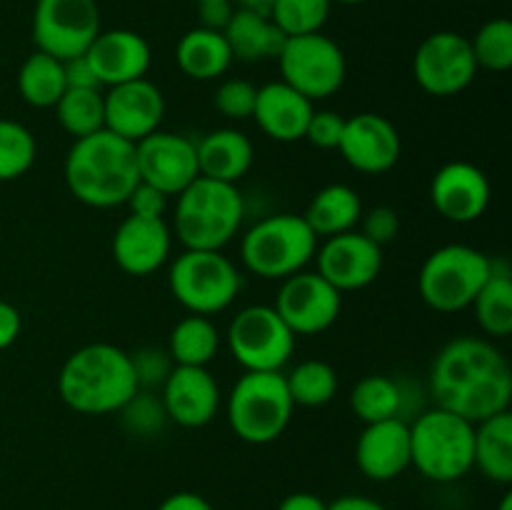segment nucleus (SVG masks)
Masks as SVG:
<instances>
[{"label": "nucleus", "instance_id": "obj_23", "mask_svg": "<svg viewBox=\"0 0 512 510\" xmlns=\"http://www.w3.org/2000/svg\"><path fill=\"white\" fill-rule=\"evenodd\" d=\"M355 463L370 480H395L410 468V423L400 418L368 423L355 445Z\"/></svg>", "mask_w": 512, "mask_h": 510}, {"label": "nucleus", "instance_id": "obj_10", "mask_svg": "<svg viewBox=\"0 0 512 510\" xmlns=\"http://www.w3.org/2000/svg\"><path fill=\"white\" fill-rule=\"evenodd\" d=\"M283 83L315 103L338 93L348 75L343 48L323 33L293 35L278 55Z\"/></svg>", "mask_w": 512, "mask_h": 510}, {"label": "nucleus", "instance_id": "obj_37", "mask_svg": "<svg viewBox=\"0 0 512 510\" xmlns=\"http://www.w3.org/2000/svg\"><path fill=\"white\" fill-rule=\"evenodd\" d=\"M330 8H333V0H275L270 20L288 38L323 33V25L330 18Z\"/></svg>", "mask_w": 512, "mask_h": 510}, {"label": "nucleus", "instance_id": "obj_32", "mask_svg": "<svg viewBox=\"0 0 512 510\" xmlns=\"http://www.w3.org/2000/svg\"><path fill=\"white\" fill-rule=\"evenodd\" d=\"M350 408L365 425L390 418L403 420V385L390 375H365L350 393Z\"/></svg>", "mask_w": 512, "mask_h": 510}, {"label": "nucleus", "instance_id": "obj_49", "mask_svg": "<svg viewBox=\"0 0 512 510\" xmlns=\"http://www.w3.org/2000/svg\"><path fill=\"white\" fill-rule=\"evenodd\" d=\"M278 510H328V503L313 493H290L280 500Z\"/></svg>", "mask_w": 512, "mask_h": 510}, {"label": "nucleus", "instance_id": "obj_42", "mask_svg": "<svg viewBox=\"0 0 512 510\" xmlns=\"http://www.w3.org/2000/svg\"><path fill=\"white\" fill-rule=\"evenodd\" d=\"M360 233L375 245H388L398 238L400 233V215L390 205H375V208L363 210L360 215Z\"/></svg>", "mask_w": 512, "mask_h": 510}, {"label": "nucleus", "instance_id": "obj_1", "mask_svg": "<svg viewBox=\"0 0 512 510\" xmlns=\"http://www.w3.org/2000/svg\"><path fill=\"white\" fill-rule=\"evenodd\" d=\"M433 405L470 423L510 410L512 370L503 350L485 338L460 335L438 350L428 370Z\"/></svg>", "mask_w": 512, "mask_h": 510}, {"label": "nucleus", "instance_id": "obj_12", "mask_svg": "<svg viewBox=\"0 0 512 510\" xmlns=\"http://www.w3.org/2000/svg\"><path fill=\"white\" fill-rule=\"evenodd\" d=\"M100 33L98 0H38L33 10V40L40 53L58 60L85 55Z\"/></svg>", "mask_w": 512, "mask_h": 510}, {"label": "nucleus", "instance_id": "obj_28", "mask_svg": "<svg viewBox=\"0 0 512 510\" xmlns=\"http://www.w3.org/2000/svg\"><path fill=\"white\" fill-rule=\"evenodd\" d=\"M363 200L358 190L345 183H330L313 195L305 208L303 218L315 233V238H333V235L355 230L363 215Z\"/></svg>", "mask_w": 512, "mask_h": 510}, {"label": "nucleus", "instance_id": "obj_8", "mask_svg": "<svg viewBox=\"0 0 512 510\" xmlns=\"http://www.w3.org/2000/svg\"><path fill=\"white\" fill-rule=\"evenodd\" d=\"M293 408L285 373L245 370L228 395V423L243 443L268 445L288 430Z\"/></svg>", "mask_w": 512, "mask_h": 510}, {"label": "nucleus", "instance_id": "obj_14", "mask_svg": "<svg viewBox=\"0 0 512 510\" xmlns=\"http://www.w3.org/2000/svg\"><path fill=\"white\" fill-rule=\"evenodd\" d=\"M273 308L293 335H320L338 320L343 310V293L335 290L323 275L300 270L283 280Z\"/></svg>", "mask_w": 512, "mask_h": 510}, {"label": "nucleus", "instance_id": "obj_29", "mask_svg": "<svg viewBox=\"0 0 512 510\" xmlns=\"http://www.w3.org/2000/svg\"><path fill=\"white\" fill-rule=\"evenodd\" d=\"M473 468L500 485L512 483V415L510 410L475 423Z\"/></svg>", "mask_w": 512, "mask_h": 510}, {"label": "nucleus", "instance_id": "obj_45", "mask_svg": "<svg viewBox=\"0 0 512 510\" xmlns=\"http://www.w3.org/2000/svg\"><path fill=\"white\" fill-rule=\"evenodd\" d=\"M233 13L235 10H233V5H230V0H205V3H198L200 28L218 30V33H223V30L228 28Z\"/></svg>", "mask_w": 512, "mask_h": 510}, {"label": "nucleus", "instance_id": "obj_18", "mask_svg": "<svg viewBox=\"0 0 512 510\" xmlns=\"http://www.w3.org/2000/svg\"><path fill=\"white\" fill-rule=\"evenodd\" d=\"M430 203L448 223H475L490 205L488 175L465 160L445 163L430 180Z\"/></svg>", "mask_w": 512, "mask_h": 510}, {"label": "nucleus", "instance_id": "obj_26", "mask_svg": "<svg viewBox=\"0 0 512 510\" xmlns=\"http://www.w3.org/2000/svg\"><path fill=\"white\" fill-rule=\"evenodd\" d=\"M230 45L233 60L245 63H260V60H278L288 35L270 20V15L253 13V10L238 8L230 18L228 28L223 30Z\"/></svg>", "mask_w": 512, "mask_h": 510}, {"label": "nucleus", "instance_id": "obj_34", "mask_svg": "<svg viewBox=\"0 0 512 510\" xmlns=\"http://www.w3.org/2000/svg\"><path fill=\"white\" fill-rule=\"evenodd\" d=\"M58 123L73 140L105 128V103L98 88H68L55 103Z\"/></svg>", "mask_w": 512, "mask_h": 510}, {"label": "nucleus", "instance_id": "obj_19", "mask_svg": "<svg viewBox=\"0 0 512 510\" xmlns=\"http://www.w3.org/2000/svg\"><path fill=\"white\" fill-rule=\"evenodd\" d=\"M105 130L120 138L138 143L160 130L165 118V95L153 80L138 78L130 83L113 85L103 93Z\"/></svg>", "mask_w": 512, "mask_h": 510}, {"label": "nucleus", "instance_id": "obj_53", "mask_svg": "<svg viewBox=\"0 0 512 510\" xmlns=\"http://www.w3.org/2000/svg\"><path fill=\"white\" fill-rule=\"evenodd\" d=\"M333 3H343V5H360V3H368V0H333Z\"/></svg>", "mask_w": 512, "mask_h": 510}, {"label": "nucleus", "instance_id": "obj_20", "mask_svg": "<svg viewBox=\"0 0 512 510\" xmlns=\"http://www.w3.org/2000/svg\"><path fill=\"white\" fill-rule=\"evenodd\" d=\"M160 400L168 420L180 428H205L220 410V385L208 368L175 365L160 385Z\"/></svg>", "mask_w": 512, "mask_h": 510}, {"label": "nucleus", "instance_id": "obj_17", "mask_svg": "<svg viewBox=\"0 0 512 510\" xmlns=\"http://www.w3.org/2000/svg\"><path fill=\"white\" fill-rule=\"evenodd\" d=\"M338 153L353 170L365 175H383L398 165L403 140L398 128L380 113H358L345 118Z\"/></svg>", "mask_w": 512, "mask_h": 510}, {"label": "nucleus", "instance_id": "obj_31", "mask_svg": "<svg viewBox=\"0 0 512 510\" xmlns=\"http://www.w3.org/2000/svg\"><path fill=\"white\" fill-rule=\"evenodd\" d=\"M65 90H68V85H65L63 60L35 50L20 65L18 93L33 108H55V103L63 98Z\"/></svg>", "mask_w": 512, "mask_h": 510}, {"label": "nucleus", "instance_id": "obj_4", "mask_svg": "<svg viewBox=\"0 0 512 510\" xmlns=\"http://www.w3.org/2000/svg\"><path fill=\"white\" fill-rule=\"evenodd\" d=\"M175 198L173 233L185 250H223L243 225L245 200L233 183L198 175Z\"/></svg>", "mask_w": 512, "mask_h": 510}, {"label": "nucleus", "instance_id": "obj_30", "mask_svg": "<svg viewBox=\"0 0 512 510\" xmlns=\"http://www.w3.org/2000/svg\"><path fill=\"white\" fill-rule=\"evenodd\" d=\"M220 350V333L208 315H185L173 325L168 338V353L175 365L208 368Z\"/></svg>", "mask_w": 512, "mask_h": 510}, {"label": "nucleus", "instance_id": "obj_51", "mask_svg": "<svg viewBox=\"0 0 512 510\" xmlns=\"http://www.w3.org/2000/svg\"><path fill=\"white\" fill-rule=\"evenodd\" d=\"M235 3H238L243 10H253V13H260V15H270L275 0H235Z\"/></svg>", "mask_w": 512, "mask_h": 510}, {"label": "nucleus", "instance_id": "obj_35", "mask_svg": "<svg viewBox=\"0 0 512 510\" xmlns=\"http://www.w3.org/2000/svg\"><path fill=\"white\" fill-rule=\"evenodd\" d=\"M293 405L323 408L338 395V373L325 360H303L285 375Z\"/></svg>", "mask_w": 512, "mask_h": 510}, {"label": "nucleus", "instance_id": "obj_25", "mask_svg": "<svg viewBox=\"0 0 512 510\" xmlns=\"http://www.w3.org/2000/svg\"><path fill=\"white\" fill-rule=\"evenodd\" d=\"M198 153V173L203 178L220 183H238L253 168L255 148L253 140L238 128H218L195 143Z\"/></svg>", "mask_w": 512, "mask_h": 510}, {"label": "nucleus", "instance_id": "obj_44", "mask_svg": "<svg viewBox=\"0 0 512 510\" xmlns=\"http://www.w3.org/2000/svg\"><path fill=\"white\" fill-rule=\"evenodd\" d=\"M125 205L130 208V215H140V218H165L168 195L140 180L133 188V193H130V198L125 200Z\"/></svg>", "mask_w": 512, "mask_h": 510}, {"label": "nucleus", "instance_id": "obj_27", "mask_svg": "<svg viewBox=\"0 0 512 510\" xmlns=\"http://www.w3.org/2000/svg\"><path fill=\"white\" fill-rule=\"evenodd\" d=\"M175 63H178L180 73L188 75L190 80L210 83L228 73L233 53H230V45L223 33L198 25L178 40Z\"/></svg>", "mask_w": 512, "mask_h": 510}, {"label": "nucleus", "instance_id": "obj_15", "mask_svg": "<svg viewBox=\"0 0 512 510\" xmlns=\"http://www.w3.org/2000/svg\"><path fill=\"white\" fill-rule=\"evenodd\" d=\"M135 160H138L140 180L158 188L168 198L183 193L200 175L193 140L168 130H155L148 138L138 140Z\"/></svg>", "mask_w": 512, "mask_h": 510}, {"label": "nucleus", "instance_id": "obj_36", "mask_svg": "<svg viewBox=\"0 0 512 510\" xmlns=\"http://www.w3.org/2000/svg\"><path fill=\"white\" fill-rule=\"evenodd\" d=\"M38 143L33 133L18 120L0 118V183L18 180L33 168Z\"/></svg>", "mask_w": 512, "mask_h": 510}, {"label": "nucleus", "instance_id": "obj_38", "mask_svg": "<svg viewBox=\"0 0 512 510\" xmlns=\"http://www.w3.org/2000/svg\"><path fill=\"white\" fill-rule=\"evenodd\" d=\"M478 68L490 73H505L512 65V23L508 18H493L470 40Z\"/></svg>", "mask_w": 512, "mask_h": 510}, {"label": "nucleus", "instance_id": "obj_46", "mask_svg": "<svg viewBox=\"0 0 512 510\" xmlns=\"http://www.w3.org/2000/svg\"><path fill=\"white\" fill-rule=\"evenodd\" d=\"M63 70H65V85H68V88H98L100 90L98 78H95L93 68H90V63L85 60V55L63 60Z\"/></svg>", "mask_w": 512, "mask_h": 510}, {"label": "nucleus", "instance_id": "obj_43", "mask_svg": "<svg viewBox=\"0 0 512 510\" xmlns=\"http://www.w3.org/2000/svg\"><path fill=\"white\" fill-rule=\"evenodd\" d=\"M345 118L335 110H313L310 123L305 128V138L318 150H338L340 138H343Z\"/></svg>", "mask_w": 512, "mask_h": 510}, {"label": "nucleus", "instance_id": "obj_52", "mask_svg": "<svg viewBox=\"0 0 512 510\" xmlns=\"http://www.w3.org/2000/svg\"><path fill=\"white\" fill-rule=\"evenodd\" d=\"M498 510H512V493H505L503 498H500Z\"/></svg>", "mask_w": 512, "mask_h": 510}, {"label": "nucleus", "instance_id": "obj_21", "mask_svg": "<svg viewBox=\"0 0 512 510\" xmlns=\"http://www.w3.org/2000/svg\"><path fill=\"white\" fill-rule=\"evenodd\" d=\"M170 245H173V235H170V225L165 223V218L128 215L115 228L110 250H113L115 265L123 273L143 278L168 263Z\"/></svg>", "mask_w": 512, "mask_h": 510}, {"label": "nucleus", "instance_id": "obj_3", "mask_svg": "<svg viewBox=\"0 0 512 510\" xmlns=\"http://www.w3.org/2000/svg\"><path fill=\"white\" fill-rule=\"evenodd\" d=\"M128 350L113 343H88L68 355L58 375V393L80 415L118 413L138 393Z\"/></svg>", "mask_w": 512, "mask_h": 510}, {"label": "nucleus", "instance_id": "obj_16", "mask_svg": "<svg viewBox=\"0 0 512 510\" xmlns=\"http://www.w3.org/2000/svg\"><path fill=\"white\" fill-rule=\"evenodd\" d=\"M315 263V273L323 275L340 293H350L375 283L383 270V248L365 238L360 230H348L325 238V243L315 250Z\"/></svg>", "mask_w": 512, "mask_h": 510}, {"label": "nucleus", "instance_id": "obj_22", "mask_svg": "<svg viewBox=\"0 0 512 510\" xmlns=\"http://www.w3.org/2000/svg\"><path fill=\"white\" fill-rule=\"evenodd\" d=\"M85 60L93 68L100 85H123L130 80L148 78L153 53L148 40L128 28L100 30L98 38L85 50Z\"/></svg>", "mask_w": 512, "mask_h": 510}, {"label": "nucleus", "instance_id": "obj_6", "mask_svg": "<svg viewBox=\"0 0 512 510\" xmlns=\"http://www.w3.org/2000/svg\"><path fill=\"white\" fill-rule=\"evenodd\" d=\"M318 238L303 215L278 213L258 220L240 243L245 268L263 280H285L315 258Z\"/></svg>", "mask_w": 512, "mask_h": 510}, {"label": "nucleus", "instance_id": "obj_48", "mask_svg": "<svg viewBox=\"0 0 512 510\" xmlns=\"http://www.w3.org/2000/svg\"><path fill=\"white\" fill-rule=\"evenodd\" d=\"M158 510H213V505L198 493H190V490H180V493L168 495L163 503L158 505Z\"/></svg>", "mask_w": 512, "mask_h": 510}, {"label": "nucleus", "instance_id": "obj_54", "mask_svg": "<svg viewBox=\"0 0 512 510\" xmlns=\"http://www.w3.org/2000/svg\"><path fill=\"white\" fill-rule=\"evenodd\" d=\"M195 3H205V0H195Z\"/></svg>", "mask_w": 512, "mask_h": 510}, {"label": "nucleus", "instance_id": "obj_40", "mask_svg": "<svg viewBox=\"0 0 512 510\" xmlns=\"http://www.w3.org/2000/svg\"><path fill=\"white\" fill-rule=\"evenodd\" d=\"M255 98H258V85H253L245 78H228L218 85L213 103L223 118L248 120L253 118Z\"/></svg>", "mask_w": 512, "mask_h": 510}, {"label": "nucleus", "instance_id": "obj_13", "mask_svg": "<svg viewBox=\"0 0 512 510\" xmlns=\"http://www.w3.org/2000/svg\"><path fill=\"white\" fill-rule=\"evenodd\" d=\"M470 38L455 30H438L418 45L413 55V75L433 98H453L468 90L478 75Z\"/></svg>", "mask_w": 512, "mask_h": 510}, {"label": "nucleus", "instance_id": "obj_47", "mask_svg": "<svg viewBox=\"0 0 512 510\" xmlns=\"http://www.w3.org/2000/svg\"><path fill=\"white\" fill-rule=\"evenodd\" d=\"M20 330H23L20 310L8 300H0V350L10 348L18 340Z\"/></svg>", "mask_w": 512, "mask_h": 510}, {"label": "nucleus", "instance_id": "obj_50", "mask_svg": "<svg viewBox=\"0 0 512 510\" xmlns=\"http://www.w3.org/2000/svg\"><path fill=\"white\" fill-rule=\"evenodd\" d=\"M328 510H388L378 500L368 498V495H340L333 503H328Z\"/></svg>", "mask_w": 512, "mask_h": 510}, {"label": "nucleus", "instance_id": "obj_7", "mask_svg": "<svg viewBox=\"0 0 512 510\" xmlns=\"http://www.w3.org/2000/svg\"><path fill=\"white\" fill-rule=\"evenodd\" d=\"M493 265V260L473 245H443L433 250L420 268V298L435 313H460L473 305L475 295L493 273Z\"/></svg>", "mask_w": 512, "mask_h": 510}, {"label": "nucleus", "instance_id": "obj_11", "mask_svg": "<svg viewBox=\"0 0 512 510\" xmlns=\"http://www.w3.org/2000/svg\"><path fill=\"white\" fill-rule=\"evenodd\" d=\"M228 348L248 373H283L295 335L273 305H248L230 320Z\"/></svg>", "mask_w": 512, "mask_h": 510}, {"label": "nucleus", "instance_id": "obj_2", "mask_svg": "<svg viewBox=\"0 0 512 510\" xmlns=\"http://www.w3.org/2000/svg\"><path fill=\"white\" fill-rule=\"evenodd\" d=\"M63 175L70 195L88 208L108 210L125 205L140 183L135 143L105 128L73 140L65 155Z\"/></svg>", "mask_w": 512, "mask_h": 510}, {"label": "nucleus", "instance_id": "obj_24", "mask_svg": "<svg viewBox=\"0 0 512 510\" xmlns=\"http://www.w3.org/2000/svg\"><path fill=\"white\" fill-rule=\"evenodd\" d=\"M313 103L283 80L258 88L253 120L258 128L278 143H298L305 138V128L313 115Z\"/></svg>", "mask_w": 512, "mask_h": 510}, {"label": "nucleus", "instance_id": "obj_41", "mask_svg": "<svg viewBox=\"0 0 512 510\" xmlns=\"http://www.w3.org/2000/svg\"><path fill=\"white\" fill-rule=\"evenodd\" d=\"M130 355V365H133L135 380H138L140 390L160 388L168 380L170 370L175 368L173 358L168 350L153 348V345H143V348L133 350Z\"/></svg>", "mask_w": 512, "mask_h": 510}, {"label": "nucleus", "instance_id": "obj_39", "mask_svg": "<svg viewBox=\"0 0 512 510\" xmlns=\"http://www.w3.org/2000/svg\"><path fill=\"white\" fill-rule=\"evenodd\" d=\"M118 413L120 418H123V428L128 430L130 435H138V438L158 435L160 430H163V425L168 423L163 400L155 398L150 390H138Z\"/></svg>", "mask_w": 512, "mask_h": 510}, {"label": "nucleus", "instance_id": "obj_9", "mask_svg": "<svg viewBox=\"0 0 512 510\" xmlns=\"http://www.w3.org/2000/svg\"><path fill=\"white\" fill-rule=\"evenodd\" d=\"M168 285L188 313L210 318L233 305L243 278L223 250H185L170 265Z\"/></svg>", "mask_w": 512, "mask_h": 510}, {"label": "nucleus", "instance_id": "obj_5", "mask_svg": "<svg viewBox=\"0 0 512 510\" xmlns=\"http://www.w3.org/2000/svg\"><path fill=\"white\" fill-rule=\"evenodd\" d=\"M475 423L433 408L410 423V465L435 483H453L473 470Z\"/></svg>", "mask_w": 512, "mask_h": 510}, {"label": "nucleus", "instance_id": "obj_33", "mask_svg": "<svg viewBox=\"0 0 512 510\" xmlns=\"http://www.w3.org/2000/svg\"><path fill=\"white\" fill-rule=\"evenodd\" d=\"M475 320L490 338H508L512 333V280L505 268L493 265V273L485 280L473 305Z\"/></svg>", "mask_w": 512, "mask_h": 510}]
</instances>
